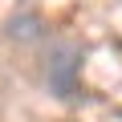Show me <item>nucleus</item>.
I'll return each mask as SVG.
<instances>
[{
    "instance_id": "obj_1",
    "label": "nucleus",
    "mask_w": 122,
    "mask_h": 122,
    "mask_svg": "<svg viewBox=\"0 0 122 122\" xmlns=\"http://www.w3.org/2000/svg\"><path fill=\"white\" fill-rule=\"evenodd\" d=\"M81 61H86V49L77 41H57L45 57V86L53 98L61 102H77L81 98Z\"/></svg>"
},
{
    "instance_id": "obj_2",
    "label": "nucleus",
    "mask_w": 122,
    "mask_h": 122,
    "mask_svg": "<svg viewBox=\"0 0 122 122\" xmlns=\"http://www.w3.org/2000/svg\"><path fill=\"white\" fill-rule=\"evenodd\" d=\"M45 29H41V16L37 12H20V16H8L4 25V37L8 41H37Z\"/></svg>"
}]
</instances>
